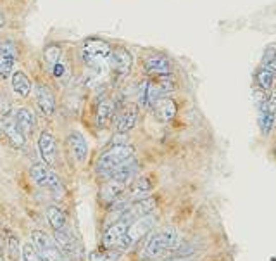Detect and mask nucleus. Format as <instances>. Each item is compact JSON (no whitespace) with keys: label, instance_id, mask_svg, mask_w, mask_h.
I'll list each match as a JSON object with an SVG mask.
<instances>
[{"label":"nucleus","instance_id":"1","mask_svg":"<svg viewBox=\"0 0 276 261\" xmlns=\"http://www.w3.org/2000/svg\"><path fill=\"white\" fill-rule=\"evenodd\" d=\"M178 244H180L178 230L173 229V227H166V229L155 232V234H152L149 237L142 256L147 259H155L159 256H163L166 251L178 248Z\"/></svg>","mask_w":276,"mask_h":261},{"label":"nucleus","instance_id":"2","mask_svg":"<svg viewBox=\"0 0 276 261\" xmlns=\"http://www.w3.org/2000/svg\"><path fill=\"white\" fill-rule=\"evenodd\" d=\"M133 153H135V149H133L130 144L128 145H111L107 151H104L97 159L95 170H97L98 177L107 180L117 164L125 163L126 159L133 158Z\"/></svg>","mask_w":276,"mask_h":261},{"label":"nucleus","instance_id":"3","mask_svg":"<svg viewBox=\"0 0 276 261\" xmlns=\"http://www.w3.org/2000/svg\"><path fill=\"white\" fill-rule=\"evenodd\" d=\"M82 55L88 68H92L95 71L107 69L109 55H111V45L101 39H88L82 47Z\"/></svg>","mask_w":276,"mask_h":261},{"label":"nucleus","instance_id":"4","mask_svg":"<svg viewBox=\"0 0 276 261\" xmlns=\"http://www.w3.org/2000/svg\"><path fill=\"white\" fill-rule=\"evenodd\" d=\"M155 225V216L152 215H145V216H140L136 220H133L130 225H128V230L125 234V239L121 240V244L117 246L120 251H126L130 249L131 246H135L138 240L147 237V234L152 230V227Z\"/></svg>","mask_w":276,"mask_h":261},{"label":"nucleus","instance_id":"5","mask_svg":"<svg viewBox=\"0 0 276 261\" xmlns=\"http://www.w3.org/2000/svg\"><path fill=\"white\" fill-rule=\"evenodd\" d=\"M31 244L33 248L38 251L42 261H64V254L61 253V249L54 244V240L50 239L45 232L35 230L31 234Z\"/></svg>","mask_w":276,"mask_h":261},{"label":"nucleus","instance_id":"6","mask_svg":"<svg viewBox=\"0 0 276 261\" xmlns=\"http://www.w3.org/2000/svg\"><path fill=\"white\" fill-rule=\"evenodd\" d=\"M0 132L4 134V137L9 140V144L16 149H23L26 144V135L23 134V130L19 128V125L16 123L12 116L4 115L0 118Z\"/></svg>","mask_w":276,"mask_h":261},{"label":"nucleus","instance_id":"7","mask_svg":"<svg viewBox=\"0 0 276 261\" xmlns=\"http://www.w3.org/2000/svg\"><path fill=\"white\" fill-rule=\"evenodd\" d=\"M133 66V55L130 50L125 47H116L111 49V55H109V68H111L117 77H126L131 71Z\"/></svg>","mask_w":276,"mask_h":261},{"label":"nucleus","instance_id":"8","mask_svg":"<svg viewBox=\"0 0 276 261\" xmlns=\"http://www.w3.org/2000/svg\"><path fill=\"white\" fill-rule=\"evenodd\" d=\"M144 71L147 74H152V77H166V74H173L174 68L168 55L152 54L144 59Z\"/></svg>","mask_w":276,"mask_h":261},{"label":"nucleus","instance_id":"9","mask_svg":"<svg viewBox=\"0 0 276 261\" xmlns=\"http://www.w3.org/2000/svg\"><path fill=\"white\" fill-rule=\"evenodd\" d=\"M138 123V106L135 104H126L121 107V111H117V115H114V130L116 132H130L131 128H135Z\"/></svg>","mask_w":276,"mask_h":261},{"label":"nucleus","instance_id":"10","mask_svg":"<svg viewBox=\"0 0 276 261\" xmlns=\"http://www.w3.org/2000/svg\"><path fill=\"white\" fill-rule=\"evenodd\" d=\"M128 225H130V223L126 220H121V218L116 221H112L106 229V232H104V237H102L104 249H116L117 246L121 244V240L125 239Z\"/></svg>","mask_w":276,"mask_h":261},{"label":"nucleus","instance_id":"11","mask_svg":"<svg viewBox=\"0 0 276 261\" xmlns=\"http://www.w3.org/2000/svg\"><path fill=\"white\" fill-rule=\"evenodd\" d=\"M38 151H40V158L45 163V166H54L57 161V144L55 137L50 132H42L40 139H38Z\"/></svg>","mask_w":276,"mask_h":261},{"label":"nucleus","instance_id":"12","mask_svg":"<svg viewBox=\"0 0 276 261\" xmlns=\"http://www.w3.org/2000/svg\"><path fill=\"white\" fill-rule=\"evenodd\" d=\"M152 111H154V116L161 123H169L178 113V104H176L174 99L163 96L152 104Z\"/></svg>","mask_w":276,"mask_h":261},{"label":"nucleus","instance_id":"13","mask_svg":"<svg viewBox=\"0 0 276 261\" xmlns=\"http://www.w3.org/2000/svg\"><path fill=\"white\" fill-rule=\"evenodd\" d=\"M35 102L45 116H52L55 113V97L52 90L44 83L35 85Z\"/></svg>","mask_w":276,"mask_h":261},{"label":"nucleus","instance_id":"14","mask_svg":"<svg viewBox=\"0 0 276 261\" xmlns=\"http://www.w3.org/2000/svg\"><path fill=\"white\" fill-rule=\"evenodd\" d=\"M68 151L76 164H83L88 156V145L85 137L82 134H78V132H73L68 137Z\"/></svg>","mask_w":276,"mask_h":261},{"label":"nucleus","instance_id":"15","mask_svg":"<svg viewBox=\"0 0 276 261\" xmlns=\"http://www.w3.org/2000/svg\"><path fill=\"white\" fill-rule=\"evenodd\" d=\"M125 189H126L125 183L117 182V180L114 178H107L106 182L102 183L101 191H98V201H101L104 206H111V204L125 192Z\"/></svg>","mask_w":276,"mask_h":261},{"label":"nucleus","instance_id":"16","mask_svg":"<svg viewBox=\"0 0 276 261\" xmlns=\"http://www.w3.org/2000/svg\"><path fill=\"white\" fill-rule=\"evenodd\" d=\"M136 175H138V163L133 158H130V159H126L125 163L117 164L109 178H114V180H117V182L128 185L136 178Z\"/></svg>","mask_w":276,"mask_h":261},{"label":"nucleus","instance_id":"17","mask_svg":"<svg viewBox=\"0 0 276 261\" xmlns=\"http://www.w3.org/2000/svg\"><path fill=\"white\" fill-rule=\"evenodd\" d=\"M14 61H16V49L12 42H0V78H9L14 68Z\"/></svg>","mask_w":276,"mask_h":261},{"label":"nucleus","instance_id":"18","mask_svg":"<svg viewBox=\"0 0 276 261\" xmlns=\"http://www.w3.org/2000/svg\"><path fill=\"white\" fill-rule=\"evenodd\" d=\"M116 115V102L112 99H101V102L97 104V111H95V123L98 128L107 126L111 120Z\"/></svg>","mask_w":276,"mask_h":261},{"label":"nucleus","instance_id":"19","mask_svg":"<svg viewBox=\"0 0 276 261\" xmlns=\"http://www.w3.org/2000/svg\"><path fill=\"white\" fill-rule=\"evenodd\" d=\"M152 187H154V183L150 182V178L138 177V178L133 180V183H131V187H130V192H128L126 197L130 199V202L138 201V199H144L147 196H150Z\"/></svg>","mask_w":276,"mask_h":261},{"label":"nucleus","instance_id":"20","mask_svg":"<svg viewBox=\"0 0 276 261\" xmlns=\"http://www.w3.org/2000/svg\"><path fill=\"white\" fill-rule=\"evenodd\" d=\"M14 120L19 125V128L23 130V134L26 135V139L33 134V130H35V115H33L31 109L28 107H17L16 111H14Z\"/></svg>","mask_w":276,"mask_h":261},{"label":"nucleus","instance_id":"21","mask_svg":"<svg viewBox=\"0 0 276 261\" xmlns=\"http://www.w3.org/2000/svg\"><path fill=\"white\" fill-rule=\"evenodd\" d=\"M11 83H12V90L17 94L19 97H28V96H30L31 82H30V78L26 77V73H23V71H14L12 78H11Z\"/></svg>","mask_w":276,"mask_h":261},{"label":"nucleus","instance_id":"22","mask_svg":"<svg viewBox=\"0 0 276 261\" xmlns=\"http://www.w3.org/2000/svg\"><path fill=\"white\" fill-rule=\"evenodd\" d=\"M54 240H55L57 248L61 249V253H63V254H69V256L71 254H76V242H74L73 237H71L64 229L55 230Z\"/></svg>","mask_w":276,"mask_h":261},{"label":"nucleus","instance_id":"23","mask_svg":"<svg viewBox=\"0 0 276 261\" xmlns=\"http://www.w3.org/2000/svg\"><path fill=\"white\" fill-rule=\"evenodd\" d=\"M254 83H255L254 87H258V88L269 94L271 88H273V85H274V77H273V73L266 68V66H261L254 74Z\"/></svg>","mask_w":276,"mask_h":261},{"label":"nucleus","instance_id":"24","mask_svg":"<svg viewBox=\"0 0 276 261\" xmlns=\"http://www.w3.org/2000/svg\"><path fill=\"white\" fill-rule=\"evenodd\" d=\"M258 118H259V128L263 132V135H269L271 130L276 126V118H274V113L269 111L266 107V104L263 107L258 109Z\"/></svg>","mask_w":276,"mask_h":261},{"label":"nucleus","instance_id":"25","mask_svg":"<svg viewBox=\"0 0 276 261\" xmlns=\"http://www.w3.org/2000/svg\"><path fill=\"white\" fill-rule=\"evenodd\" d=\"M45 215H47V221H49V225L54 230H61V229H64V227H66V216H64V213L59 210V208H55V206L47 208Z\"/></svg>","mask_w":276,"mask_h":261},{"label":"nucleus","instance_id":"26","mask_svg":"<svg viewBox=\"0 0 276 261\" xmlns=\"http://www.w3.org/2000/svg\"><path fill=\"white\" fill-rule=\"evenodd\" d=\"M49 172H50V170L45 168L44 164H33L30 168V178L33 180V183L38 185V187H45Z\"/></svg>","mask_w":276,"mask_h":261},{"label":"nucleus","instance_id":"27","mask_svg":"<svg viewBox=\"0 0 276 261\" xmlns=\"http://www.w3.org/2000/svg\"><path fill=\"white\" fill-rule=\"evenodd\" d=\"M45 187L49 189V191H50L52 194H54L55 197H61V196H63V192H64L63 183H61L59 177H57V175H55L54 172H49V177H47Z\"/></svg>","mask_w":276,"mask_h":261},{"label":"nucleus","instance_id":"28","mask_svg":"<svg viewBox=\"0 0 276 261\" xmlns=\"http://www.w3.org/2000/svg\"><path fill=\"white\" fill-rule=\"evenodd\" d=\"M44 55H45L47 64H49L50 68H54V66L61 61L63 50H61V47H59V45H54V44H52V45H49V47H47V49H45Z\"/></svg>","mask_w":276,"mask_h":261},{"label":"nucleus","instance_id":"29","mask_svg":"<svg viewBox=\"0 0 276 261\" xmlns=\"http://www.w3.org/2000/svg\"><path fill=\"white\" fill-rule=\"evenodd\" d=\"M6 251H7V256L11 258L12 261H16L21 258V246H19V239L16 235H11L6 242Z\"/></svg>","mask_w":276,"mask_h":261},{"label":"nucleus","instance_id":"30","mask_svg":"<svg viewBox=\"0 0 276 261\" xmlns=\"http://www.w3.org/2000/svg\"><path fill=\"white\" fill-rule=\"evenodd\" d=\"M149 82L150 80H144V82L138 83L136 97H138V107H142V109L149 107Z\"/></svg>","mask_w":276,"mask_h":261},{"label":"nucleus","instance_id":"31","mask_svg":"<svg viewBox=\"0 0 276 261\" xmlns=\"http://www.w3.org/2000/svg\"><path fill=\"white\" fill-rule=\"evenodd\" d=\"M21 258L23 261H42L38 251L33 248V244H25L21 248Z\"/></svg>","mask_w":276,"mask_h":261},{"label":"nucleus","instance_id":"32","mask_svg":"<svg viewBox=\"0 0 276 261\" xmlns=\"http://www.w3.org/2000/svg\"><path fill=\"white\" fill-rule=\"evenodd\" d=\"M120 254H121L120 249H106V253L104 254L95 256V261H116V258Z\"/></svg>","mask_w":276,"mask_h":261},{"label":"nucleus","instance_id":"33","mask_svg":"<svg viewBox=\"0 0 276 261\" xmlns=\"http://www.w3.org/2000/svg\"><path fill=\"white\" fill-rule=\"evenodd\" d=\"M111 145H128V135L123 132H116L111 140Z\"/></svg>","mask_w":276,"mask_h":261},{"label":"nucleus","instance_id":"34","mask_svg":"<svg viewBox=\"0 0 276 261\" xmlns=\"http://www.w3.org/2000/svg\"><path fill=\"white\" fill-rule=\"evenodd\" d=\"M276 58V47H268V49L264 50V55H263V63L261 66H266L269 63V61H273Z\"/></svg>","mask_w":276,"mask_h":261},{"label":"nucleus","instance_id":"35","mask_svg":"<svg viewBox=\"0 0 276 261\" xmlns=\"http://www.w3.org/2000/svg\"><path fill=\"white\" fill-rule=\"evenodd\" d=\"M52 73H54V77H57V78H63L64 77V73H66V64H63L59 61L54 68H52Z\"/></svg>","mask_w":276,"mask_h":261},{"label":"nucleus","instance_id":"36","mask_svg":"<svg viewBox=\"0 0 276 261\" xmlns=\"http://www.w3.org/2000/svg\"><path fill=\"white\" fill-rule=\"evenodd\" d=\"M266 68H268L271 73H273V77H274V82H276V58L273 61H269L268 64H266Z\"/></svg>","mask_w":276,"mask_h":261},{"label":"nucleus","instance_id":"37","mask_svg":"<svg viewBox=\"0 0 276 261\" xmlns=\"http://www.w3.org/2000/svg\"><path fill=\"white\" fill-rule=\"evenodd\" d=\"M4 25H6V16H4V14L0 12V28H2Z\"/></svg>","mask_w":276,"mask_h":261},{"label":"nucleus","instance_id":"38","mask_svg":"<svg viewBox=\"0 0 276 261\" xmlns=\"http://www.w3.org/2000/svg\"><path fill=\"white\" fill-rule=\"evenodd\" d=\"M4 249H6V248H4V237L0 235V254L4 253Z\"/></svg>","mask_w":276,"mask_h":261},{"label":"nucleus","instance_id":"39","mask_svg":"<svg viewBox=\"0 0 276 261\" xmlns=\"http://www.w3.org/2000/svg\"><path fill=\"white\" fill-rule=\"evenodd\" d=\"M163 261H180V259H163Z\"/></svg>","mask_w":276,"mask_h":261},{"label":"nucleus","instance_id":"40","mask_svg":"<svg viewBox=\"0 0 276 261\" xmlns=\"http://www.w3.org/2000/svg\"><path fill=\"white\" fill-rule=\"evenodd\" d=\"M0 261H4V256L2 254H0Z\"/></svg>","mask_w":276,"mask_h":261}]
</instances>
